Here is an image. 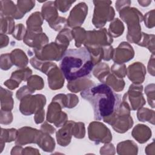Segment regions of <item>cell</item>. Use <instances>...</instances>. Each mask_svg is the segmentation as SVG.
I'll list each match as a JSON object with an SVG mask.
<instances>
[{
    "label": "cell",
    "mask_w": 155,
    "mask_h": 155,
    "mask_svg": "<svg viewBox=\"0 0 155 155\" xmlns=\"http://www.w3.org/2000/svg\"><path fill=\"white\" fill-rule=\"evenodd\" d=\"M35 91L30 89L27 85H24L22 87H21L17 91L16 94V98L21 101L22 99H23L24 97L31 94Z\"/></svg>",
    "instance_id": "cell-49"
},
{
    "label": "cell",
    "mask_w": 155,
    "mask_h": 155,
    "mask_svg": "<svg viewBox=\"0 0 155 155\" xmlns=\"http://www.w3.org/2000/svg\"><path fill=\"white\" fill-rule=\"evenodd\" d=\"M41 14L48 25L53 22L59 17L58 12L54 1H46L42 6Z\"/></svg>",
    "instance_id": "cell-22"
},
{
    "label": "cell",
    "mask_w": 155,
    "mask_h": 155,
    "mask_svg": "<svg viewBox=\"0 0 155 155\" xmlns=\"http://www.w3.org/2000/svg\"><path fill=\"white\" fill-rule=\"evenodd\" d=\"M127 75L133 84H141L146 75L145 67L142 62H134L127 68Z\"/></svg>",
    "instance_id": "cell-15"
},
{
    "label": "cell",
    "mask_w": 155,
    "mask_h": 155,
    "mask_svg": "<svg viewBox=\"0 0 155 155\" xmlns=\"http://www.w3.org/2000/svg\"><path fill=\"white\" fill-rule=\"evenodd\" d=\"M88 14V6L84 2L76 4L70 11L67 19V25L71 28L81 27Z\"/></svg>",
    "instance_id": "cell-12"
},
{
    "label": "cell",
    "mask_w": 155,
    "mask_h": 155,
    "mask_svg": "<svg viewBox=\"0 0 155 155\" xmlns=\"http://www.w3.org/2000/svg\"><path fill=\"white\" fill-rule=\"evenodd\" d=\"M73 120L67 121L62 127L58 130L56 133V137L58 143L61 147L67 146L71 142L73 136Z\"/></svg>",
    "instance_id": "cell-18"
},
{
    "label": "cell",
    "mask_w": 155,
    "mask_h": 155,
    "mask_svg": "<svg viewBox=\"0 0 155 155\" xmlns=\"http://www.w3.org/2000/svg\"><path fill=\"white\" fill-rule=\"evenodd\" d=\"M22 154H40V153L36 148L27 147L23 149Z\"/></svg>",
    "instance_id": "cell-59"
},
{
    "label": "cell",
    "mask_w": 155,
    "mask_h": 155,
    "mask_svg": "<svg viewBox=\"0 0 155 155\" xmlns=\"http://www.w3.org/2000/svg\"><path fill=\"white\" fill-rule=\"evenodd\" d=\"M147 69L149 74L153 76H154V54H151V56H150V60L148 63Z\"/></svg>",
    "instance_id": "cell-58"
},
{
    "label": "cell",
    "mask_w": 155,
    "mask_h": 155,
    "mask_svg": "<svg viewBox=\"0 0 155 155\" xmlns=\"http://www.w3.org/2000/svg\"><path fill=\"white\" fill-rule=\"evenodd\" d=\"M85 135V124L83 122H74L73 125V136L78 139H82Z\"/></svg>",
    "instance_id": "cell-41"
},
{
    "label": "cell",
    "mask_w": 155,
    "mask_h": 155,
    "mask_svg": "<svg viewBox=\"0 0 155 155\" xmlns=\"http://www.w3.org/2000/svg\"><path fill=\"white\" fill-rule=\"evenodd\" d=\"M155 113L154 110L148 108L142 107L138 110L137 112V117L140 122H148L154 125Z\"/></svg>",
    "instance_id": "cell-34"
},
{
    "label": "cell",
    "mask_w": 155,
    "mask_h": 155,
    "mask_svg": "<svg viewBox=\"0 0 155 155\" xmlns=\"http://www.w3.org/2000/svg\"><path fill=\"white\" fill-rule=\"evenodd\" d=\"M94 82L87 77L81 78L72 81L68 82L67 88L73 93L81 92L82 91L94 85Z\"/></svg>",
    "instance_id": "cell-21"
},
{
    "label": "cell",
    "mask_w": 155,
    "mask_h": 155,
    "mask_svg": "<svg viewBox=\"0 0 155 155\" xmlns=\"http://www.w3.org/2000/svg\"><path fill=\"white\" fill-rule=\"evenodd\" d=\"M9 42V38L8 37L3 33L0 34V47L2 48L8 45Z\"/></svg>",
    "instance_id": "cell-60"
},
{
    "label": "cell",
    "mask_w": 155,
    "mask_h": 155,
    "mask_svg": "<svg viewBox=\"0 0 155 155\" xmlns=\"http://www.w3.org/2000/svg\"><path fill=\"white\" fill-rule=\"evenodd\" d=\"M119 14L120 19L127 24V41L137 44L142 36L140 23L143 19L142 13L137 8L126 7L120 10Z\"/></svg>",
    "instance_id": "cell-3"
},
{
    "label": "cell",
    "mask_w": 155,
    "mask_h": 155,
    "mask_svg": "<svg viewBox=\"0 0 155 155\" xmlns=\"http://www.w3.org/2000/svg\"><path fill=\"white\" fill-rule=\"evenodd\" d=\"M36 144L46 152H51L55 148V142L54 139L50 135V134L44 133L42 131Z\"/></svg>",
    "instance_id": "cell-25"
},
{
    "label": "cell",
    "mask_w": 155,
    "mask_h": 155,
    "mask_svg": "<svg viewBox=\"0 0 155 155\" xmlns=\"http://www.w3.org/2000/svg\"><path fill=\"white\" fill-rule=\"evenodd\" d=\"M21 83L18 82L15 79L10 78L9 79H8L4 82V85L5 86H6L10 90H15L18 87V86Z\"/></svg>",
    "instance_id": "cell-54"
},
{
    "label": "cell",
    "mask_w": 155,
    "mask_h": 155,
    "mask_svg": "<svg viewBox=\"0 0 155 155\" xmlns=\"http://www.w3.org/2000/svg\"><path fill=\"white\" fill-rule=\"evenodd\" d=\"M35 1L31 0H19L17 1V8L18 15L16 19H20L23 18L26 13L29 12L35 6Z\"/></svg>",
    "instance_id": "cell-30"
},
{
    "label": "cell",
    "mask_w": 155,
    "mask_h": 155,
    "mask_svg": "<svg viewBox=\"0 0 155 155\" xmlns=\"http://www.w3.org/2000/svg\"><path fill=\"white\" fill-rule=\"evenodd\" d=\"M43 21L44 18L41 12H35L31 13L26 21L27 30L31 32L42 33V28L41 26Z\"/></svg>",
    "instance_id": "cell-19"
},
{
    "label": "cell",
    "mask_w": 155,
    "mask_h": 155,
    "mask_svg": "<svg viewBox=\"0 0 155 155\" xmlns=\"http://www.w3.org/2000/svg\"><path fill=\"white\" fill-rule=\"evenodd\" d=\"M131 4V1H116L115 2V7L116 10L119 12L120 10L126 7H130Z\"/></svg>",
    "instance_id": "cell-56"
},
{
    "label": "cell",
    "mask_w": 155,
    "mask_h": 155,
    "mask_svg": "<svg viewBox=\"0 0 155 155\" xmlns=\"http://www.w3.org/2000/svg\"><path fill=\"white\" fill-rule=\"evenodd\" d=\"M102 83L108 85L114 91H122L125 87L123 78H119L113 73H109L104 79Z\"/></svg>",
    "instance_id": "cell-24"
},
{
    "label": "cell",
    "mask_w": 155,
    "mask_h": 155,
    "mask_svg": "<svg viewBox=\"0 0 155 155\" xmlns=\"http://www.w3.org/2000/svg\"><path fill=\"white\" fill-rule=\"evenodd\" d=\"M62 107L57 102L51 101L47 108V121L53 123L56 127H62L67 121V114L62 111Z\"/></svg>",
    "instance_id": "cell-11"
},
{
    "label": "cell",
    "mask_w": 155,
    "mask_h": 155,
    "mask_svg": "<svg viewBox=\"0 0 155 155\" xmlns=\"http://www.w3.org/2000/svg\"><path fill=\"white\" fill-rule=\"evenodd\" d=\"M137 2L140 5H141L142 7H148L151 3V1L150 0H139L137 1Z\"/></svg>",
    "instance_id": "cell-63"
},
{
    "label": "cell",
    "mask_w": 155,
    "mask_h": 155,
    "mask_svg": "<svg viewBox=\"0 0 155 155\" xmlns=\"http://www.w3.org/2000/svg\"><path fill=\"white\" fill-rule=\"evenodd\" d=\"M101 154H114L115 148L113 143H107L104 146L101 148L100 150Z\"/></svg>",
    "instance_id": "cell-53"
},
{
    "label": "cell",
    "mask_w": 155,
    "mask_h": 155,
    "mask_svg": "<svg viewBox=\"0 0 155 155\" xmlns=\"http://www.w3.org/2000/svg\"><path fill=\"white\" fill-rule=\"evenodd\" d=\"M137 145L131 140L120 142L117 145V153L119 154H137Z\"/></svg>",
    "instance_id": "cell-26"
},
{
    "label": "cell",
    "mask_w": 155,
    "mask_h": 155,
    "mask_svg": "<svg viewBox=\"0 0 155 155\" xmlns=\"http://www.w3.org/2000/svg\"><path fill=\"white\" fill-rule=\"evenodd\" d=\"M89 139L96 144L109 143L112 139V134L110 129L100 122H91L88 127Z\"/></svg>",
    "instance_id": "cell-10"
},
{
    "label": "cell",
    "mask_w": 155,
    "mask_h": 155,
    "mask_svg": "<svg viewBox=\"0 0 155 155\" xmlns=\"http://www.w3.org/2000/svg\"><path fill=\"white\" fill-rule=\"evenodd\" d=\"M13 114L11 111H4L1 110V124L8 125L12 122Z\"/></svg>",
    "instance_id": "cell-50"
},
{
    "label": "cell",
    "mask_w": 155,
    "mask_h": 155,
    "mask_svg": "<svg viewBox=\"0 0 155 155\" xmlns=\"http://www.w3.org/2000/svg\"><path fill=\"white\" fill-rule=\"evenodd\" d=\"M134 56L133 47L127 42H122L114 49L112 59L114 63L124 64L131 60Z\"/></svg>",
    "instance_id": "cell-14"
},
{
    "label": "cell",
    "mask_w": 155,
    "mask_h": 155,
    "mask_svg": "<svg viewBox=\"0 0 155 155\" xmlns=\"http://www.w3.org/2000/svg\"><path fill=\"white\" fill-rule=\"evenodd\" d=\"M11 58L13 65L22 68L27 67L28 63V59L26 54L21 49L16 48L10 53Z\"/></svg>",
    "instance_id": "cell-27"
},
{
    "label": "cell",
    "mask_w": 155,
    "mask_h": 155,
    "mask_svg": "<svg viewBox=\"0 0 155 155\" xmlns=\"http://www.w3.org/2000/svg\"><path fill=\"white\" fill-rule=\"evenodd\" d=\"M27 85L34 91L36 90H41L44 87V81L41 76L33 75L27 80Z\"/></svg>",
    "instance_id": "cell-39"
},
{
    "label": "cell",
    "mask_w": 155,
    "mask_h": 155,
    "mask_svg": "<svg viewBox=\"0 0 155 155\" xmlns=\"http://www.w3.org/2000/svg\"><path fill=\"white\" fill-rule=\"evenodd\" d=\"M73 39L71 35V30L69 28H65L59 31L55 39V42L63 45L65 47H68L70 42Z\"/></svg>",
    "instance_id": "cell-36"
},
{
    "label": "cell",
    "mask_w": 155,
    "mask_h": 155,
    "mask_svg": "<svg viewBox=\"0 0 155 155\" xmlns=\"http://www.w3.org/2000/svg\"><path fill=\"white\" fill-rule=\"evenodd\" d=\"M0 15L16 19L18 8L12 1H0Z\"/></svg>",
    "instance_id": "cell-23"
},
{
    "label": "cell",
    "mask_w": 155,
    "mask_h": 155,
    "mask_svg": "<svg viewBox=\"0 0 155 155\" xmlns=\"http://www.w3.org/2000/svg\"><path fill=\"white\" fill-rule=\"evenodd\" d=\"M49 26L56 31H61L63 29L67 28V19L64 17L59 16L56 20L49 24Z\"/></svg>",
    "instance_id": "cell-44"
},
{
    "label": "cell",
    "mask_w": 155,
    "mask_h": 155,
    "mask_svg": "<svg viewBox=\"0 0 155 155\" xmlns=\"http://www.w3.org/2000/svg\"><path fill=\"white\" fill-rule=\"evenodd\" d=\"M67 108H72L75 107L79 102L78 97L76 94H74L72 93L67 94Z\"/></svg>",
    "instance_id": "cell-52"
},
{
    "label": "cell",
    "mask_w": 155,
    "mask_h": 155,
    "mask_svg": "<svg viewBox=\"0 0 155 155\" xmlns=\"http://www.w3.org/2000/svg\"><path fill=\"white\" fill-rule=\"evenodd\" d=\"M48 38L45 33L31 32L27 30L23 42L30 47L39 49L48 44Z\"/></svg>",
    "instance_id": "cell-16"
},
{
    "label": "cell",
    "mask_w": 155,
    "mask_h": 155,
    "mask_svg": "<svg viewBox=\"0 0 155 155\" xmlns=\"http://www.w3.org/2000/svg\"><path fill=\"white\" fill-rule=\"evenodd\" d=\"M27 32V29L22 24H18L15 26V30L12 33V36L16 39L21 41L24 39Z\"/></svg>",
    "instance_id": "cell-48"
},
{
    "label": "cell",
    "mask_w": 155,
    "mask_h": 155,
    "mask_svg": "<svg viewBox=\"0 0 155 155\" xmlns=\"http://www.w3.org/2000/svg\"><path fill=\"white\" fill-rule=\"evenodd\" d=\"M155 10L153 9L145 14L143 20L145 25L148 28H152L155 26Z\"/></svg>",
    "instance_id": "cell-47"
},
{
    "label": "cell",
    "mask_w": 155,
    "mask_h": 155,
    "mask_svg": "<svg viewBox=\"0 0 155 155\" xmlns=\"http://www.w3.org/2000/svg\"><path fill=\"white\" fill-rule=\"evenodd\" d=\"M48 84L50 89L56 90L61 89L64 84L65 78L61 69L55 64L47 73Z\"/></svg>",
    "instance_id": "cell-17"
},
{
    "label": "cell",
    "mask_w": 155,
    "mask_h": 155,
    "mask_svg": "<svg viewBox=\"0 0 155 155\" xmlns=\"http://www.w3.org/2000/svg\"><path fill=\"white\" fill-rule=\"evenodd\" d=\"M67 48L52 42L39 49L33 48L32 52L38 59L44 61H59L62 59Z\"/></svg>",
    "instance_id": "cell-6"
},
{
    "label": "cell",
    "mask_w": 155,
    "mask_h": 155,
    "mask_svg": "<svg viewBox=\"0 0 155 155\" xmlns=\"http://www.w3.org/2000/svg\"><path fill=\"white\" fill-rule=\"evenodd\" d=\"M41 130H37L30 127H24L18 130V135L15 140V144L24 145L28 143H37Z\"/></svg>",
    "instance_id": "cell-13"
},
{
    "label": "cell",
    "mask_w": 155,
    "mask_h": 155,
    "mask_svg": "<svg viewBox=\"0 0 155 155\" xmlns=\"http://www.w3.org/2000/svg\"><path fill=\"white\" fill-rule=\"evenodd\" d=\"M23 149L24 148H22L21 145H16L12 149L11 154H21Z\"/></svg>",
    "instance_id": "cell-62"
},
{
    "label": "cell",
    "mask_w": 155,
    "mask_h": 155,
    "mask_svg": "<svg viewBox=\"0 0 155 155\" xmlns=\"http://www.w3.org/2000/svg\"><path fill=\"white\" fill-rule=\"evenodd\" d=\"M94 65L88 51L85 47H81L66 50L61 59L59 68L65 79L70 82L88 76Z\"/></svg>",
    "instance_id": "cell-2"
},
{
    "label": "cell",
    "mask_w": 155,
    "mask_h": 155,
    "mask_svg": "<svg viewBox=\"0 0 155 155\" xmlns=\"http://www.w3.org/2000/svg\"><path fill=\"white\" fill-rule=\"evenodd\" d=\"M92 71L93 75L101 83H102L105 78L110 73L108 65L104 62H99L95 65Z\"/></svg>",
    "instance_id": "cell-33"
},
{
    "label": "cell",
    "mask_w": 155,
    "mask_h": 155,
    "mask_svg": "<svg viewBox=\"0 0 155 155\" xmlns=\"http://www.w3.org/2000/svg\"><path fill=\"white\" fill-rule=\"evenodd\" d=\"M114 48L112 45H105L102 47V59L106 61L111 60L113 58Z\"/></svg>",
    "instance_id": "cell-51"
},
{
    "label": "cell",
    "mask_w": 155,
    "mask_h": 155,
    "mask_svg": "<svg viewBox=\"0 0 155 155\" xmlns=\"http://www.w3.org/2000/svg\"><path fill=\"white\" fill-rule=\"evenodd\" d=\"M94 5L92 23L96 28H102L108 21H111L115 12L111 1H93Z\"/></svg>",
    "instance_id": "cell-5"
},
{
    "label": "cell",
    "mask_w": 155,
    "mask_h": 155,
    "mask_svg": "<svg viewBox=\"0 0 155 155\" xmlns=\"http://www.w3.org/2000/svg\"><path fill=\"white\" fill-rule=\"evenodd\" d=\"M41 130L45 133H48V134H53L56 130L55 128L51 125H50L47 121L44 122V124H42L41 126Z\"/></svg>",
    "instance_id": "cell-55"
},
{
    "label": "cell",
    "mask_w": 155,
    "mask_h": 155,
    "mask_svg": "<svg viewBox=\"0 0 155 155\" xmlns=\"http://www.w3.org/2000/svg\"><path fill=\"white\" fill-rule=\"evenodd\" d=\"M86 33L87 31L81 27H75L71 30V35L73 39H74L76 47L79 48L84 44L86 38Z\"/></svg>",
    "instance_id": "cell-38"
},
{
    "label": "cell",
    "mask_w": 155,
    "mask_h": 155,
    "mask_svg": "<svg viewBox=\"0 0 155 155\" xmlns=\"http://www.w3.org/2000/svg\"><path fill=\"white\" fill-rule=\"evenodd\" d=\"M132 136L140 143H144L151 137V129L143 124L136 125L132 130Z\"/></svg>",
    "instance_id": "cell-20"
},
{
    "label": "cell",
    "mask_w": 155,
    "mask_h": 155,
    "mask_svg": "<svg viewBox=\"0 0 155 155\" xmlns=\"http://www.w3.org/2000/svg\"><path fill=\"white\" fill-rule=\"evenodd\" d=\"M130 111L128 105L121 101L117 110L111 116L103 119L102 120L110 125L116 132L124 133L133 125Z\"/></svg>",
    "instance_id": "cell-4"
},
{
    "label": "cell",
    "mask_w": 155,
    "mask_h": 155,
    "mask_svg": "<svg viewBox=\"0 0 155 155\" xmlns=\"http://www.w3.org/2000/svg\"><path fill=\"white\" fill-rule=\"evenodd\" d=\"M155 85L154 83L150 84L145 87V93L147 97V101L148 104L152 108L155 107L154 105V96H155V90H154Z\"/></svg>",
    "instance_id": "cell-43"
},
{
    "label": "cell",
    "mask_w": 155,
    "mask_h": 155,
    "mask_svg": "<svg viewBox=\"0 0 155 155\" xmlns=\"http://www.w3.org/2000/svg\"><path fill=\"white\" fill-rule=\"evenodd\" d=\"M113 42V38L105 28L99 30L87 31L84 45L87 47H102L111 45Z\"/></svg>",
    "instance_id": "cell-8"
},
{
    "label": "cell",
    "mask_w": 155,
    "mask_h": 155,
    "mask_svg": "<svg viewBox=\"0 0 155 155\" xmlns=\"http://www.w3.org/2000/svg\"><path fill=\"white\" fill-rule=\"evenodd\" d=\"M111 73L119 78H123L127 75V67L125 64L114 63L111 67Z\"/></svg>",
    "instance_id": "cell-42"
},
{
    "label": "cell",
    "mask_w": 155,
    "mask_h": 155,
    "mask_svg": "<svg viewBox=\"0 0 155 155\" xmlns=\"http://www.w3.org/2000/svg\"><path fill=\"white\" fill-rule=\"evenodd\" d=\"M30 63L33 67L38 70H39L45 74H47L48 71L56 64L55 63L50 61H41L36 58L35 56L30 59Z\"/></svg>",
    "instance_id": "cell-29"
},
{
    "label": "cell",
    "mask_w": 155,
    "mask_h": 155,
    "mask_svg": "<svg viewBox=\"0 0 155 155\" xmlns=\"http://www.w3.org/2000/svg\"><path fill=\"white\" fill-rule=\"evenodd\" d=\"M13 65L10 53H5L1 55V68L7 70Z\"/></svg>",
    "instance_id": "cell-46"
},
{
    "label": "cell",
    "mask_w": 155,
    "mask_h": 155,
    "mask_svg": "<svg viewBox=\"0 0 155 155\" xmlns=\"http://www.w3.org/2000/svg\"><path fill=\"white\" fill-rule=\"evenodd\" d=\"M81 96L91 105L94 118L97 120L111 116L121 102V96L104 83L95 84L82 91Z\"/></svg>",
    "instance_id": "cell-1"
},
{
    "label": "cell",
    "mask_w": 155,
    "mask_h": 155,
    "mask_svg": "<svg viewBox=\"0 0 155 155\" xmlns=\"http://www.w3.org/2000/svg\"><path fill=\"white\" fill-rule=\"evenodd\" d=\"M154 141L153 140V141L148 144L147 147L145 148V152L148 155H154L155 154V152H154V150H155V148H154Z\"/></svg>",
    "instance_id": "cell-61"
},
{
    "label": "cell",
    "mask_w": 155,
    "mask_h": 155,
    "mask_svg": "<svg viewBox=\"0 0 155 155\" xmlns=\"http://www.w3.org/2000/svg\"><path fill=\"white\" fill-rule=\"evenodd\" d=\"M1 33L3 34H12L13 33L15 28V24L14 19L11 17H5L1 16Z\"/></svg>",
    "instance_id": "cell-35"
},
{
    "label": "cell",
    "mask_w": 155,
    "mask_h": 155,
    "mask_svg": "<svg viewBox=\"0 0 155 155\" xmlns=\"http://www.w3.org/2000/svg\"><path fill=\"white\" fill-rule=\"evenodd\" d=\"M124 28L123 22L119 18H114L110 24L108 32L112 38H117L123 34Z\"/></svg>",
    "instance_id": "cell-31"
},
{
    "label": "cell",
    "mask_w": 155,
    "mask_h": 155,
    "mask_svg": "<svg viewBox=\"0 0 155 155\" xmlns=\"http://www.w3.org/2000/svg\"><path fill=\"white\" fill-rule=\"evenodd\" d=\"M142 91L143 86L141 84H132L124 94L122 101L127 104L131 110H137L146 104Z\"/></svg>",
    "instance_id": "cell-9"
},
{
    "label": "cell",
    "mask_w": 155,
    "mask_h": 155,
    "mask_svg": "<svg viewBox=\"0 0 155 155\" xmlns=\"http://www.w3.org/2000/svg\"><path fill=\"white\" fill-rule=\"evenodd\" d=\"M154 35L153 34H148L142 32V36L137 44V45L146 47L151 53V54H154Z\"/></svg>",
    "instance_id": "cell-32"
},
{
    "label": "cell",
    "mask_w": 155,
    "mask_h": 155,
    "mask_svg": "<svg viewBox=\"0 0 155 155\" xmlns=\"http://www.w3.org/2000/svg\"><path fill=\"white\" fill-rule=\"evenodd\" d=\"M32 74V70L28 67L19 68L14 71L11 75V78L15 79L19 83L22 81H27Z\"/></svg>",
    "instance_id": "cell-37"
},
{
    "label": "cell",
    "mask_w": 155,
    "mask_h": 155,
    "mask_svg": "<svg viewBox=\"0 0 155 155\" xmlns=\"http://www.w3.org/2000/svg\"><path fill=\"white\" fill-rule=\"evenodd\" d=\"M76 1H54V5L56 7L57 10H59L60 12L62 13L67 12L71 5L75 2Z\"/></svg>",
    "instance_id": "cell-45"
},
{
    "label": "cell",
    "mask_w": 155,
    "mask_h": 155,
    "mask_svg": "<svg viewBox=\"0 0 155 155\" xmlns=\"http://www.w3.org/2000/svg\"><path fill=\"white\" fill-rule=\"evenodd\" d=\"M1 88V110L4 111H11L13 108V99L12 97L13 93L7 89Z\"/></svg>",
    "instance_id": "cell-28"
},
{
    "label": "cell",
    "mask_w": 155,
    "mask_h": 155,
    "mask_svg": "<svg viewBox=\"0 0 155 155\" xmlns=\"http://www.w3.org/2000/svg\"><path fill=\"white\" fill-rule=\"evenodd\" d=\"M18 135V130L15 128L5 129L1 128L0 139L5 142H11L16 140Z\"/></svg>",
    "instance_id": "cell-40"
},
{
    "label": "cell",
    "mask_w": 155,
    "mask_h": 155,
    "mask_svg": "<svg viewBox=\"0 0 155 155\" xmlns=\"http://www.w3.org/2000/svg\"><path fill=\"white\" fill-rule=\"evenodd\" d=\"M45 118V110L44 109H42L38 112H36L34 116V120L36 124H41L44 121Z\"/></svg>",
    "instance_id": "cell-57"
},
{
    "label": "cell",
    "mask_w": 155,
    "mask_h": 155,
    "mask_svg": "<svg viewBox=\"0 0 155 155\" xmlns=\"http://www.w3.org/2000/svg\"><path fill=\"white\" fill-rule=\"evenodd\" d=\"M45 104L46 98L44 95L30 94L21 100L19 109L22 114L29 116L44 109Z\"/></svg>",
    "instance_id": "cell-7"
}]
</instances>
